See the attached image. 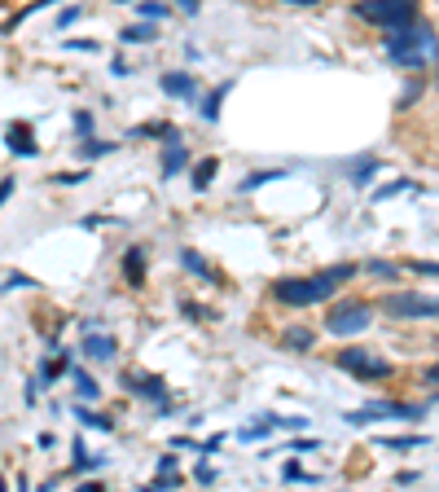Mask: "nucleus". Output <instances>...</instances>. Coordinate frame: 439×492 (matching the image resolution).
I'll return each mask as SVG.
<instances>
[{"label": "nucleus", "instance_id": "obj_1", "mask_svg": "<svg viewBox=\"0 0 439 492\" xmlns=\"http://www.w3.org/2000/svg\"><path fill=\"white\" fill-rule=\"evenodd\" d=\"M351 277H356V264H334V268L312 273V277H281L277 286H273V295H277L281 303L303 308V303H321V299H329V295L339 291L343 281H351Z\"/></svg>", "mask_w": 439, "mask_h": 492}, {"label": "nucleus", "instance_id": "obj_2", "mask_svg": "<svg viewBox=\"0 0 439 492\" xmlns=\"http://www.w3.org/2000/svg\"><path fill=\"white\" fill-rule=\"evenodd\" d=\"M435 36L422 22H404V27H386V53H391L404 70H422L426 58L435 53Z\"/></svg>", "mask_w": 439, "mask_h": 492}, {"label": "nucleus", "instance_id": "obj_3", "mask_svg": "<svg viewBox=\"0 0 439 492\" xmlns=\"http://www.w3.org/2000/svg\"><path fill=\"white\" fill-rule=\"evenodd\" d=\"M422 0H360L356 14L374 22V27H404V22H418Z\"/></svg>", "mask_w": 439, "mask_h": 492}, {"label": "nucleus", "instance_id": "obj_4", "mask_svg": "<svg viewBox=\"0 0 439 492\" xmlns=\"http://www.w3.org/2000/svg\"><path fill=\"white\" fill-rule=\"evenodd\" d=\"M386 317H439V295H422V291H396L382 299Z\"/></svg>", "mask_w": 439, "mask_h": 492}, {"label": "nucleus", "instance_id": "obj_5", "mask_svg": "<svg viewBox=\"0 0 439 492\" xmlns=\"http://www.w3.org/2000/svg\"><path fill=\"white\" fill-rule=\"evenodd\" d=\"M369 321H374L369 303H339V308L325 317V330L334 334V339H351V334L369 330Z\"/></svg>", "mask_w": 439, "mask_h": 492}, {"label": "nucleus", "instance_id": "obj_6", "mask_svg": "<svg viewBox=\"0 0 439 492\" xmlns=\"http://www.w3.org/2000/svg\"><path fill=\"white\" fill-rule=\"evenodd\" d=\"M339 365L351 370V374H360V378H391V374H396L391 360L374 356L369 347H347V352H339Z\"/></svg>", "mask_w": 439, "mask_h": 492}, {"label": "nucleus", "instance_id": "obj_7", "mask_svg": "<svg viewBox=\"0 0 439 492\" xmlns=\"http://www.w3.org/2000/svg\"><path fill=\"white\" fill-rule=\"evenodd\" d=\"M374 418H400V422H413V418H422V404H400V400H374V404H365V409L347 413V422H351V426H365V422H374Z\"/></svg>", "mask_w": 439, "mask_h": 492}, {"label": "nucleus", "instance_id": "obj_8", "mask_svg": "<svg viewBox=\"0 0 439 492\" xmlns=\"http://www.w3.org/2000/svg\"><path fill=\"white\" fill-rule=\"evenodd\" d=\"M163 93H171V97H198V88H194V75H185V70H171V75H163Z\"/></svg>", "mask_w": 439, "mask_h": 492}, {"label": "nucleus", "instance_id": "obj_9", "mask_svg": "<svg viewBox=\"0 0 439 492\" xmlns=\"http://www.w3.org/2000/svg\"><path fill=\"white\" fill-rule=\"evenodd\" d=\"M9 150L22 154V159H36V141H31V127L27 123H14L9 127Z\"/></svg>", "mask_w": 439, "mask_h": 492}, {"label": "nucleus", "instance_id": "obj_10", "mask_svg": "<svg viewBox=\"0 0 439 492\" xmlns=\"http://www.w3.org/2000/svg\"><path fill=\"white\" fill-rule=\"evenodd\" d=\"M84 352H88L92 360H110V356H115V339H110V334H88Z\"/></svg>", "mask_w": 439, "mask_h": 492}, {"label": "nucleus", "instance_id": "obj_11", "mask_svg": "<svg viewBox=\"0 0 439 492\" xmlns=\"http://www.w3.org/2000/svg\"><path fill=\"white\" fill-rule=\"evenodd\" d=\"M123 40H132V44L159 40V27H154V18H145V22H132V27H123Z\"/></svg>", "mask_w": 439, "mask_h": 492}, {"label": "nucleus", "instance_id": "obj_12", "mask_svg": "<svg viewBox=\"0 0 439 492\" xmlns=\"http://www.w3.org/2000/svg\"><path fill=\"white\" fill-rule=\"evenodd\" d=\"M127 392H137V396H149V400H159L163 396V382L159 378H123Z\"/></svg>", "mask_w": 439, "mask_h": 492}, {"label": "nucleus", "instance_id": "obj_13", "mask_svg": "<svg viewBox=\"0 0 439 492\" xmlns=\"http://www.w3.org/2000/svg\"><path fill=\"white\" fill-rule=\"evenodd\" d=\"M176 172H185V145L171 137L167 141V159H163V176H176Z\"/></svg>", "mask_w": 439, "mask_h": 492}, {"label": "nucleus", "instance_id": "obj_14", "mask_svg": "<svg viewBox=\"0 0 439 492\" xmlns=\"http://www.w3.org/2000/svg\"><path fill=\"white\" fill-rule=\"evenodd\" d=\"M127 281H132V286H141V281H145V255H141V246H132V251H127Z\"/></svg>", "mask_w": 439, "mask_h": 492}, {"label": "nucleus", "instance_id": "obj_15", "mask_svg": "<svg viewBox=\"0 0 439 492\" xmlns=\"http://www.w3.org/2000/svg\"><path fill=\"white\" fill-rule=\"evenodd\" d=\"M216 172H220V163H216V159H202V163L194 167V189H206V185L216 180Z\"/></svg>", "mask_w": 439, "mask_h": 492}, {"label": "nucleus", "instance_id": "obj_16", "mask_svg": "<svg viewBox=\"0 0 439 492\" xmlns=\"http://www.w3.org/2000/svg\"><path fill=\"white\" fill-rule=\"evenodd\" d=\"M281 343H286L290 352H307V347H312V330H286V339H281Z\"/></svg>", "mask_w": 439, "mask_h": 492}, {"label": "nucleus", "instance_id": "obj_17", "mask_svg": "<svg viewBox=\"0 0 439 492\" xmlns=\"http://www.w3.org/2000/svg\"><path fill=\"white\" fill-rule=\"evenodd\" d=\"M75 413H80V422H84V426H97V431H115V422L106 418V413H88V409H75Z\"/></svg>", "mask_w": 439, "mask_h": 492}, {"label": "nucleus", "instance_id": "obj_18", "mask_svg": "<svg viewBox=\"0 0 439 492\" xmlns=\"http://www.w3.org/2000/svg\"><path fill=\"white\" fill-rule=\"evenodd\" d=\"M75 387H80V396H84V400H97V396H101V387H97L88 374H75Z\"/></svg>", "mask_w": 439, "mask_h": 492}, {"label": "nucleus", "instance_id": "obj_19", "mask_svg": "<svg viewBox=\"0 0 439 492\" xmlns=\"http://www.w3.org/2000/svg\"><path fill=\"white\" fill-rule=\"evenodd\" d=\"M224 97H228V84H220V88L211 93V101L202 106V115H206V119H216V115H220V101H224Z\"/></svg>", "mask_w": 439, "mask_h": 492}, {"label": "nucleus", "instance_id": "obj_20", "mask_svg": "<svg viewBox=\"0 0 439 492\" xmlns=\"http://www.w3.org/2000/svg\"><path fill=\"white\" fill-rule=\"evenodd\" d=\"M369 273H374V277H386V281H396V277H400V268H396V264H386V260H369Z\"/></svg>", "mask_w": 439, "mask_h": 492}, {"label": "nucleus", "instance_id": "obj_21", "mask_svg": "<svg viewBox=\"0 0 439 492\" xmlns=\"http://www.w3.org/2000/svg\"><path fill=\"white\" fill-rule=\"evenodd\" d=\"M141 18L163 22V18H167V5H159V0H145V5H141Z\"/></svg>", "mask_w": 439, "mask_h": 492}, {"label": "nucleus", "instance_id": "obj_22", "mask_svg": "<svg viewBox=\"0 0 439 492\" xmlns=\"http://www.w3.org/2000/svg\"><path fill=\"white\" fill-rule=\"evenodd\" d=\"M281 475H286L290 483H295V479H303V483H312V475H307V471H303V466H299V461H290V466H286V471H281Z\"/></svg>", "mask_w": 439, "mask_h": 492}, {"label": "nucleus", "instance_id": "obj_23", "mask_svg": "<svg viewBox=\"0 0 439 492\" xmlns=\"http://www.w3.org/2000/svg\"><path fill=\"white\" fill-rule=\"evenodd\" d=\"M66 370V360H44V370H40V378H58Z\"/></svg>", "mask_w": 439, "mask_h": 492}, {"label": "nucleus", "instance_id": "obj_24", "mask_svg": "<svg viewBox=\"0 0 439 492\" xmlns=\"http://www.w3.org/2000/svg\"><path fill=\"white\" fill-rule=\"evenodd\" d=\"M180 260H185V268H194V273H206V264H202V255H194V251H185V255H180Z\"/></svg>", "mask_w": 439, "mask_h": 492}, {"label": "nucleus", "instance_id": "obj_25", "mask_svg": "<svg viewBox=\"0 0 439 492\" xmlns=\"http://www.w3.org/2000/svg\"><path fill=\"white\" fill-rule=\"evenodd\" d=\"M277 176H286V172H260V176H250V180H246V189H255V185H264V180H277Z\"/></svg>", "mask_w": 439, "mask_h": 492}, {"label": "nucleus", "instance_id": "obj_26", "mask_svg": "<svg viewBox=\"0 0 439 492\" xmlns=\"http://www.w3.org/2000/svg\"><path fill=\"white\" fill-rule=\"evenodd\" d=\"M75 127H80V132H88V137H92V115H84V110H80V115H75Z\"/></svg>", "mask_w": 439, "mask_h": 492}, {"label": "nucleus", "instance_id": "obj_27", "mask_svg": "<svg viewBox=\"0 0 439 492\" xmlns=\"http://www.w3.org/2000/svg\"><path fill=\"white\" fill-rule=\"evenodd\" d=\"M110 150H115V145H106V141H97V145L84 141V154H110Z\"/></svg>", "mask_w": 439, "mask_h": 492}, {"label": "nucleus", "instance_id": "obj_28", "mask_svg": "<svg viewBox=\"0 0 439 492\" xmlns=\"http://www.w3.org/2000/svg\"><path fill=\"white\" fill-rule=\"evenodd\" d=\"M9 194H14V180H0V206L9 202Z\"/></svg>", "mask_w": 439, "mask_h": 492}, {"label": "nucleus", "instance_id": "obj_29", "mask_svg": "<svg viewBox=\"0 0 439 492\" xmlns=\"http://www.w3.org/2000/svg\"><path fill=\"white\" fill-rule=\"evenodd\" d=\"M180 9H189V14H198V0H176Z\"/></svg>", "mask_w": 439, "mask_h": 492}, {"label": "nucleus", "instance_id": "obj_30", "mask_svg": "<svg viewBox=\"0 0 439 492\" xmlns=\"http://www.w3.org/2000/svg\"><path fill=\"white\" fill-rule=\"evenodd\" d=\"M413 268H418V273H439V264H422V260L413 264Z\"/></svg>", "mask_w": 439, "mask_h": 492}, {"label": "nucleus", "instance_id": "obj_31", "mask_svg": "<svg viewBox=\"0 0 439 492\" xmlns=\"http://www.w3.org/2000/svg\"><path fill=\"white\" fill-rule=\"evenodd\" d=\"M286 5H317V0H286Z\"/></svg>", "mask_w": 439, "mask_h": 492}, {"label": "nucleus", "instance_id": "obj_32", "mask_svg": "<svg viewBox=\"0 0 439 492\" xmlns=\"http://www.w3.org/2000/svg\"><path fill=\"white\" fill-rule=\"evenodd\" d=\"M430 382H439V365H435V370H430Z\"/></svg>", "mask_w": 439, "mask_h": 492}, {"label": "nucleus", "instance_id": "obj_33", "mask_svg": "<svg viewBox=\"0 0 439 492\" xmlns=\"http://www.w3.org/2000/svg\"><path fill=\"white\" fill-rule=\"evenodd\" d=\"M430 58H435V62H439V44H435V53H430Z\"/></svg>", "mask_w": 439, "mask_h": 492}]
</instances>
